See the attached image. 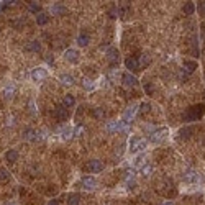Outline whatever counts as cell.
I'll list each match as a JSON object with an SVG mask.
<instances>
[{"mask_svg": "<svg viewBox=\"0 0 205 205\" xmlns=\"http://www.w3.org/2000/svg\"><path fill=\"white\" fill-rule=\"evenodd\" d=\"M146 144H148V141L144 140V138H140V136H133L130 140V151L131 153H140L146 148Z\"/></svg>", "mask_w": 205, "mask_h": 205, "instance_id": "cell-1", "label": "cell"}, {"mask_svg": "<svg viewBox=\"0 0 205 205\" xmlns=\"http://www.w3.org/2000/svg\"><path fill=\"white\" fill-rule=\"evenodd\" d=\"M202 115H203V105H197V107L189 108L187 113L184 115V120L186 121H195L197 118H200Z\"/></svg>", "mask_w": 205, "mask_h": 205, "instance_id": "cell-2", "label": "cell"}, {"mask_svg": "<svg viewBox=\"0 0 205 205\" xmlns=\"http://www.w3.org/2000/svg\"><path fill=\"white\" fill-rule=\"evenodd\" d=\"M105 56H107V59L110 61V66L112 67H116L120 62V53H118V49L116 48H108L105 51Z\"/></svg>", "mask_w": 205, "mask_h": 205, "instance_id": "cell-3", "label": "cell"}, {"mask_svg": "<svg viewBox=\"0 0 205 205\" xmlns=\"http://www.w3.org/2000/svg\"><path fill=\"white\" fill-rule=\"evenodd\" d=\"M87 169L90 172H102L104 171V163L99 159H92V161H89V164H87Z\"/></svg>", "mask_w": 205, "mask_h": 205, "instance_id": "cell-4", "label": "cell"}, {"mask_svg": "<svg viewBox=\"0 0 205 205\" xmlns=\"http://www.w3.org/2000/svg\"><path fill=\"white\" fill-rule=\"evenodd\" d=\"M166 136H167V130L161 128L159 131H153V133H151V141L153 143H161Z\"/></svg>", "mask_w": 205, "mask_h": 205, "instance_id": "cell-5", "label": "cell"}, {"mask_svg": "<svg viewBox=\"0 0 205 205\" xmlns=\"http://www.w3.org/2000/svg\"><path fill=\"white\" fill-rule=\"evenodd\" d=\"M64 56H66V59H67L69 62H72V64L79 62V51L77 49H66Z\"/></svg>", "mask_w": 205, "mask_h": 205, "instance_id": "cell-6", "label": "cell"}, {"mask_svg": "<svg viewBox=\"0 0 205 205\" xmlns=\"http://www.w3.org/2000/svg\"><path fill=\"white\" fill-rule=\"evenodd\" d=\"M121 80L125 82V85H128V87H135L136 84H138V79L131 74V72H125V74L121 76Z\"/></svg>", "mask_w": 205, "mask_h": 205, "instance_id": "cell-7", "label": "cell"}, {"mask_svg": "<svg viewBox=\"0 0 205 205\" xmlns=\"http://www.w3.org/2000/svg\"><path fill=\"white\" fill-rule=\"evenodd\" d=\"M31 77L35 80H43V79L48 77V72H46V69H43V67H35L31 71Z\"/></svg>", "mask_w": 205, "mask_h": 205, "instance_id": "cell-8", "label": "cell"}, {"mask_svg": "<svg viewBox=\"0 0 205 205\" xmlns=\"http://www.w3.org/2000/svg\"><path fill=\"white\" fill-rule=\"evenodd\" d=\"M54 115H56V118H57V120L64 121L66 118H67V108H66L64 105L56 107V108H54Z\"/></svg>", "mask_w": 205, "mask_h": 205, "instance_id": "cell-9", "label": "cell"}, {"mask_svg": "<svg viewBox=\"0 0 205 205\" xmlns=\"http://www.w3.org/2000/svg\"><path fill=\"white\" fill-rule=\"evenodd\" d=\"M184 181L186 182H197V181H199V172L194 171V169H189L184 174Z\"/></svg>", "mask_w": 205, "mask_h": 205, "instance_id": "cell-10", "label": "cell"}, {"mask_svg": "<svg viewBox=\"0 0 205 205\" xmlns=\"http://www.w3.org/2000/svg\"><path fill=\"white\" fill-rule=\"evenodd\" d=\"M125 66L130 71H138V67H140V61H138L136 57H128V59L125 61Z\"/></svg>", "mask_w": 205, "mask_h": 205, "instance_id": "cell-11", "label": "cell"}, {"mask_svg": "<svg viewBox=\"0 0 205 205\" xmlns=\"http://www.w3.org/2000/svg\"><path fill=\"white\" fill-rule=\"evenodd\" d=\"M82 184H84V187H85L87 190H92V189H95L97 182H95L94 177H84V179H82Z\"/></svg>", "mask_w": 205, "mask_h": 205, "instance_id": "cell-12", "label": "cell"}, {"mask_svg": "<svg viewBox=\"0 0 205 205\" xmlns=\"http://www.w3.org/2000/svg\"><path fill=\"white\" fill-rule=\"evenodd\" d=\"M51 13H53V15H62V13H66V7L61 5V3H54L51 7Z\"/></svg>", "mask_w": 205, "mask_h": 205, "instance_id": "cell-13", "label": "cell"}, {"mask_svg": "<svg viewBox=\"0 0 205 205\" xmlns=\"http://www.w3.org/2000/svg\"><path fill=\"white\" fill-rule=\"evenodd\" d=\"M5 159L8 161V163H15V161L18 159V151L17 149H10L5 153Z\"/></svg>", "mask_w": 205, "mask_h": 205, "instance_id": "cell-14", "label": "cell"}, {"mask_svg": "<svg viewBox=\"0 0 205 205\" xmlns=\"http://www.w3.org/2000/svg\"><path fill=\"white\" fill-rule=\"evenodd\" d=\"M89 41H90V36L87 35V33H80L77 36V43H79L80 46H87V45H89Z\"/></svg>", "mask_w": 205, "mask_h": 205, "instance_id": "cell-15", "label": "cell"}, {"mask_svg": "<svg viewBox=\"0 0 205 205\" xmlns=\"http://www.w3.org/2000/svg\"><path fill=\"white\" fill-rule=\"evenodd\" d=\"M26 51H31V53H40L41 51V43L40 41H31L30 45H28V48H26Z\"/></svg>", "mask_w": 205, "mask_h": 205, "instance_id": "cell-16", "label": "cell"}, {"mask_svg": "<svg viewBox=\"0 0 205 205\" xmlns=\"http://www.w3.org/2000/svg\"><path fill=\"white\" fill-rule=\"evenodd\" d=\"M184 69H186L187 72H194V71L197 69V62H195V61L186 59V61H184Z\"/></svg>", "mask_w": 205, "mask_h": 205, "instance_id": "cell-17", "label": "cell"}, {"mask_svg": "<svg viewBox=\"0 0 205 205\" xmlns=\"http://www.w3.org/2000/svg\"><path fill=\"white\" fill-rule=\"evenodd\" d=\"M135 113H136V107H130L128 110L125 112V115H123V121H127V123H128V120H130V118H133Z\"/></svg>", "mask_w": 205, "mask_h": 205, "instance_id": "cell-18", "label": "cell"}, {"mask_svg": "<svg viewBox=\"0 0 205 205\" xmlns=\"http://www.w3.org/2000/svg\"><path fill=\"white\" fill-rule=\"evenodd\" d=\"M67 205H80V197L77 194H71L67 197Z\"/></svg>", "mask_w": 205, "mask_h": 205, "instance_id": "cell-19", "label": "cell"}, {"mask_svg": "<svg viewBox=\"0 0 205 205\" xmlns=\"http://www.w3.org/2000/svg\"><path fill=\"white\" fill-rule=\"evenodd\" d=\"M194 12H195V3L194 2L184 3V13H186V15H192Z\"/></svg>", "mask_w": 205, "mask_h": 205, "instance_id": "cell-20", "label": "cell"}, {"mask_svg": "<svg viewBox=\"0 0 205 205\" xmlns=\"http://www.w3.org/2000/svg\"><path fill=\"white\" fill-rule=\"evenodd\" d=\"M49 21V17L46 15V13H38V17H36V23L38 25H46Z\"/></svg>", "mask_w": 205, "mask_h": 205, "instance_id": "cell-21", "label": "cell"}, {"mask_svg": "<svg viewBox=\"0 0 205 205\" xmlns=\"http://www.w3.org/2000/svg\"><path fill=\"white\" fill-rule=\"evenodd\" d=\"M61 82L64 84V85H72L74 84V79H72V76H69V74H61Z\"/></svg>", "mask_w": 205, "mask_h": 205, "instance_id": "cell-22", "label": "cell"}, {"mask_svg": "<svg viewBox=\"0 0 205 205\" xmlns=\"http://www.w3.org/2000/svg\"><path fill=\"white\" fill-rule=\"evenodd\" d=\"M40 10H41L40 3H36V2H30V3H28V12L36 13V15H38V13H40Z\"/></svg>", "mask_w": 205, "mask_h": 205, "instance_id": "cell-23", "label": "cell"}, {"mask_svg": "<svg viewBox=\"0 0 205 205\" xmlns=\"http://www.w3.org/2000/svg\"><path fill=\"white\" fill-rule=\"evenodd\" d=\"M62 102H64V107H66V108L74 107V104H76V100H74V97H72V95H66Z\"/></svg>", "mask_w": 205, "mask_h": 205, "instance_id": "cell-24", "label": "cell"}, {"mask_svg": "<svg viewBox=\"0 0 205 205\" xmlns=\"http://www.w3.org/2000/svg\"><path fill=\"white\" fill-rule=\"evenodd\" d=\"M10 179V172L5 167H0V182H7Z\"/></svg>", "mask_w": 205, "mask_h": 205, "instance_id": "cell-25", "label": "cell"}, {"mask_svg": "<svg viewBox=\"0 0 205 205\" xmlns=\"http://www.w3.org/2000/svg\"><path fill=\"white\" fill-rule=\"evenodd\" d=\"M143 89H144V92L148 94V95L154 94V85H153L151 82H143Z\"/></svg>", "mask_w": 205, "mask_h": 205, "instance_id": "cell-26", "label": "cell"}, {"mask_svg": "<svg viewBox=\"0 0 205 205\" xmlns=\"http://www.w3.org/2000/svg\"><path fill=\"white\" fill-rule=\"evenodd\" d=\"M94 116L99 120H104L105 118V112L102 110V108H94Z\"/></svg>", "mask_w": 205, "mask_h": 205, "instance_id": "cell-27", "label": "cell"}, {"mask_svg": "<svg viewBox=\"0 0 205 205\" xmlns=\"http://www.w3.org/2000/svg\"><path fill=\"white\" fill-rule=\"evenodd\" d=\"M151 172H153V166L146 164V166H143V167H141V174H143V175H149Z\"/></svg>", "mask_w": 205, "mask_h": 205, "instance_id": "cell-28", "label": "cell"}, {"mask_svg": "<svg viewBox=\"0 0 205 205\" xmlns=\"http://www.w3.org/2000/svg\"><path fill=\"white\" fill-rule=\"evenodd\" d=\"M82 85H84L85 90H94V84L90 82L89 79H84V80H82Z\"/></svg>", "mask_w": 205, "mask_h": 205, "instance_id": "cell-29", "label": "cell"}, {"mask_svg": "<svg viewBox=\"0 0 205 205\" xmlns=\"http://www.w3.org/2000/svg\"><path fill=\"white\" fill-rule=\"evenodd\" d=\"M195 8L199 10V13H200L202 17H205V2H199V3H197V7H195Z\"/></svg>", "mask_w": 205, "mask_h": 205, "instance_id": "cell-30", "label": "cell"}, {"mask_svg": "<svg viewBox=\"0 0 205 205\" xmlns=\"http://www.w3.org/2000/svg\"><path fill=\"white\" fill-rule=\"evenodd\" d=\"M35 135H36V133H35L33 130H26V131H25V138H26V140H36Z\"/></svg>", "mask_w": 205, "mask_h": 205, "instance_id": "cell-31", "label": "cell"}, {"mask_svg": "<svg viewBox=\"0 0 205 205\" xmlns=\"http://www.w3.org/2000/svg\"><path fill=\"white\" fill-rule=\"evenodd\" d=\"M194 128H186V130H181V136H184V138H189V133H192Z\"/></svg>", "mask_w": 205, "mask_h": 205, "instance_id": "cell-32", "label": "cell"}, {"mask_svg": "<svg viewBox=\"0 0 205 205\" xmlns=\"http://www.w3.org/2000/svg\"><path fill=\"white\" fill-rule=\"evenodd\" d=\"M61 133H62V138H64V140H69V138H71V128H64Z\"/></svg>", "mask_w": 205, "mask_h": 205, "instance_id": "cell-33", "label": "cell"}, {"mask_svg": "<svg viewBox=\"0 0 205 205\" xmlns=\"http://www.w3.org/2000/svg\"><path fill=\"white\" fill-rule=\"evenodd\" d=\"M149 107H151V105L148 104V102H146V104L143 102V104L140 105V110H141V112H149Z\"/></svg>", "mask_w": 205, "mask_h": 205, "instance_id": "cell-34", "label": "cell"}, {"mask_svg": "<svg viewBox=\"0 0 205 205\" xmlns=\"http://www.w3.org/2000/svg\"><path fill=\"white\" fill-rule=\"evenodd\" d=\"M140 62H141L143 66H148V64H149V57L146 56V54H143V56H141V59H140Z\"/></svg>", "mask_w": 205, "mask_h": 205, "instance_id": "cell-35", "label": "cell"}, {"mask_svg": "<svg viewBox=\"0 0 205 205\" xmlns=\"http://www.w3.org/2000/svg\"><path fill=\"white\" fill-rule=\"evenodd\" d=\"M13 90H15V89H13V87H8V89L5 90V97H7V99H10V97H12V92H13Z\"/></svg>", "mask_w": 205, "mask_h": 205, "instance_id": "cell-36", "label": "cell"}, {"mask_svg": "<svg viewBox=\"0 0 205 205\" xmlns=\"http://www.w3.org/2000/svg\"><path fill=\"white\" fill-rule=\"evenodd\" d=\"M13 26L21 28V26H23V20H15V21H13Z\"/></svg>", "mask_w": 205, "mask_h": 205, "instance_id": "cell-37", "label": "cell"}, {"mask_svg": "<svg viewBox=\"0 0 205 205\" xmlns=\"http://www.w3.org/2000/svg\"><path fill=\"white\" fill-rule=\"evenodd\" d=\"M46 61H48V64H54V57L51 54H46Z\"/></svg>", "mask_w": 205, "mask_h": 205, "instance_id": "cell-38", "label": "cell"}, {"mask_svg": "<svg viewBox=\"0 0 205 205\" xmlns=\"http://www.w3.org/2000/svg\"><path fill=\"white\" fill-rule=\"evenodd\" d=\"M48 205H59V200H51Z\"/></svg>", "mask_w": 205, "mask_h": 205, "instance_id": "cell-39", "label": "cell"}, {"mask_svg": "<svg viewBox=\"0 0 205 205\" xmlns=\"http://www.w3.org/2000/svg\"><path fill=\"white\" fill-rule=\"evenodd\" d=\"M161 205H174V203H172V200H166V202H163Z\"/></svg>", "mask_w": 205, "mask_h": 205, "instance_id": "cell-40", "label": "cell"}, {"mask_svg": "<svg viewBox=\"0 0 205 205\" xmlns=\"http://www.w3.org/2000/svg\"><path fill=\"white\" fill-rule=\"evenodd\" d=\"M203 79H205V76H203Z\"/></svg>", "mask_w": 205, "mask_h": 205, "instance_id": "cell-41", "label": "cell"}]
</instances>
